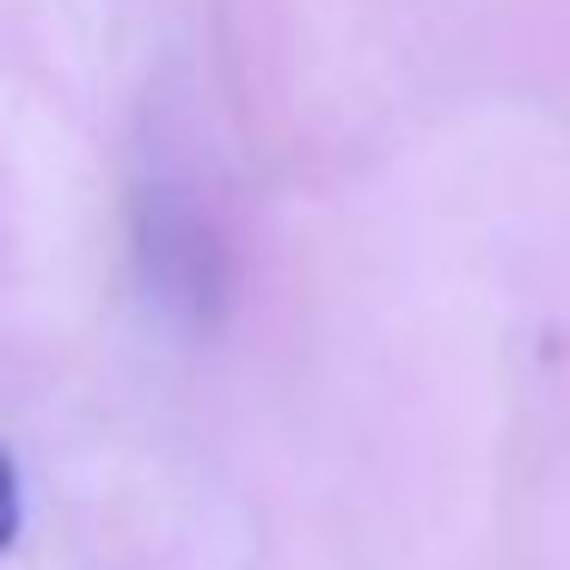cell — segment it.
<instances>
[{"instance_id": "obj_1", "label": "cell", "mask_w": 570, "mask_h": 570, "mask_svg": "<svg viewBox=\"0 0 570 570\" xmlns=\"http://www.w3.org/2000/svg\"><path fill=\"white\" fill-rule=\"evenodd\" d=\"M13 533H19V466L7 454V442H0V552L13 546Z\"/></svg>"}]
</instances>
